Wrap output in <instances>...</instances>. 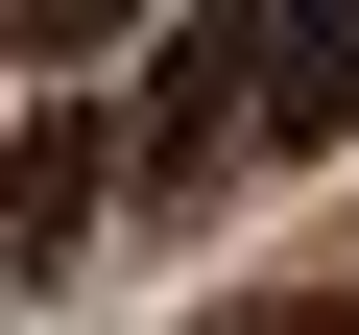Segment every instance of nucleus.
Segmentation results:
<instances>
[{
  "label": "nucleus",
  "mask_w": 359,
  "mask_h": 335,
  "mask_svg": "<svg viewBox=\"0 0 359 335\" xmlns=\"http://www.w3.org/2000/svg\"><path fill=\"white\" fill-rule=\"evenodd\" d=\"M240 96H264V48H240V25H192V48L144 72V168H216V144H240Z\"/></svg>",
  "instance_id": "obj_1"
},
{
  "label": "nucleus",
  "mask_w": 359,
  "mask_h": 335,
  "mask_svg": "<svg viewBox=\"0 0 359 335\" xmlns=\"http://www.w3.org/2000/svg\"><path fill=\"white\" fill-rule=\"evenodd\" d=\"M72 216H96V120H25V144H0V240H25V264H48Z\"/></svg>",
  "instance_id": "obj_3"
},
{
  "label": "nucleus",
  "mask_w": 359,
  "mask_h": 335,
  "mask_svg": "<svg viewBox=\"0 0 359 335\" xmlns=\"http://www.w3.org/2000/svg\"><path fill=\"white\" fill-rule=\"evenodd\" d=\"M240 48H264V120H287V144L359 120V0H335V25H240Z\"/></svg>",
  "instance_id": "obj_2"
}]
</instances>
